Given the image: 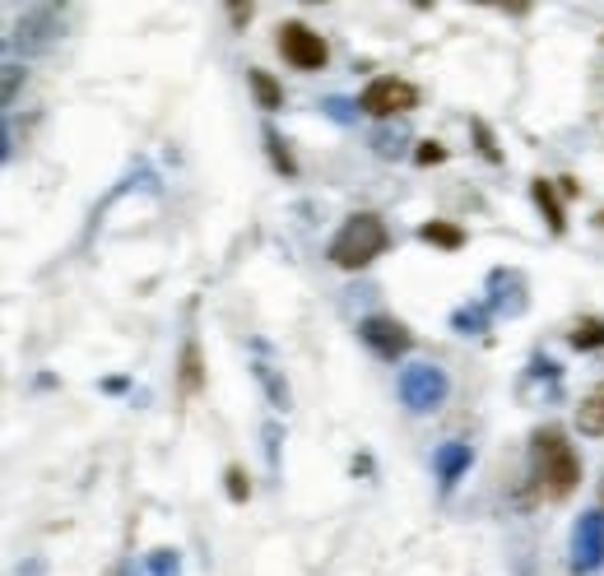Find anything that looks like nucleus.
Instances as JSON below:
<instances>
[{
	"label": "nucleus",
	"instance_id": "1",
	"mask_svg": "<svg viewBox=\"0 0 604 576\" xmlns=\"http://www.w3.org/2000/svg\"><path fill=\"white\" fill-rule=\"evenodd\" d=\"M530 460H534V483H540V493L549 502H563L576 493V483H581V456L572 451V441L563 433H534L530 441Z\"/></svg>",
	"mask_w": 604,
	"mask_h": 576
},
{
	"label": "nucleus",
	"instance_id": "2",
	"mask_svg": "<svg viewBox=\"0 0 604 576\" xmlns=\"http://www.w3.org/2000/svg\"><path fill=\"white\" fill-rule=\"evenodd\" d=\"M386 242H391V233H386L382 218H377V214H353L349 224L335 233L330 260L340 265V270H363L368 260H377L386 252Z\"/></svg>",
	"mask_w": 604,
	"mask_h": 576
},
{
	"label": "nucleus",
	"instance_id": "3",
	"mask_svg": "<svg viewBox=\"0 0 604 576\" xmlns=\"http://www.w3.org/2000/svg\"><path fill=\"white\" fill-rule=\"evenodd\" d=\"M395 391L400 401H405V409L414 414H433L446 405V395H452V382H446V372L437 363H405L395 376Z\"/></svg>",
	"mask_w": 604,
	"mask_h": 576
},
{
	"label": "nucleus",
	"instance_id": "4",
	"mask_svg": "<svg viewBox=\"0 0 604 576\" xmlns=\"http://www.w3.org/2000/svg\"><path fill=\"white\" fill-rule=\"evenodd\" d=\"M358 107H363L368 117H400V113H410V107H418V88L410 79L382 75L358 94Z\"/></svg>",
	"mask_w": 604,
	"mask_h": 576
},
{
	"label": "nucleus",
	"instance_id": "5",
	"mask_svg": "<svg viewBox=\"0 0 604 576\" xmlns=\"http://www.w3.org/2000/svg\"><path fill=\"white\" fill-rule=\"evenodd\" d=\"M279 56L294 65V71H326V61H330L321 33H311L307 24H284L279 29Z\"/></svg>",
	"mask_w": 604,
	"mask_h": 576
},
{
	"label": "nucleus",
	"instance_id": "6",
	"mask_svg": "<svg viewBox=\"0 0 604 576\" xmlns=\"http://www.w3.org/2000/svg\"><path fill=\"white\" fill-rule=\"evenodd\" d=\"M358 335H363V344L377 353V359H386V363H395L400 353L414 349V335L395 317H368L363 326H358Z\"/></svg>",
	"mask_w": 604,
	"mask_h": 576
},
{
	"label": "nucleus",
	"instance_id": "7",
	"mask_svg": "<svg viewBox=\"0 0 604 576\" xmlns=\"http://www.w3.org/2000/svg\"><path fill=\"white\" fill-rule=\"evenodd\" d=\"M604 563V516L586 512L572 525V567L576 572H595Z\"/></svg>",
	"mask_w": 604,
	"mask_h": 576
},
{
	"label": "nucleus",
	"instance_id": "8",
	"mask_svg": "<svg viewBox=\"0 0 604 576\" xmlns=\"http://www.w3.org/2000/svg\"><path fill=\"white\" fill-rule=\"evenodd\" d=\"M469 460H475L469 441H442V447L433 451V470L442 479V489H456V479L469 470Z\"/></svg>",
	"mask_w": 604,
	"mask_h": 576
},
{
	"label": "nucleus",
	"instance_id": "9",
	"mask_svg": "<svg viewBox=\"0 0 604 576\" xmlns=\"http://www.w3.org/2000/svg\"><path fill=\"white\" fill-rule=\"evenodd\" d=\"M576 428L586 433V437H604V382L581 401V409H576Z\"/></svg>",
	"mask_w": 604,
	"mask_h": 576
},
{
	"label": "nucleus",
	"instance_id": "10",
	"mask_svg": "<svg viewBox=\"0 0 604 576\" xmlns=\"http://www.w3.org/2000/svg\"><path fill=\"white\" fill-rule=\"evenodd\" d=\"M252 372H256V382L265 386V395H271V405H275V409H288V401H294V395H288L284 376H279L271 363H252Z\"/></svg>",
	"mask_w": 604,
	"mask_h": 576
},
{
	"label": "nucleus",
	"instance_id": "11",
	"mask_svg": "<svg viewBox=\"0 0 604 576\" xmlns=\"http://www.w3.org/2000/svg\"><path fill=\"white\" fill-rule=\"evenodd\" d=\"M530 191H534V205L544 210L549 228H553V233H563V228H568V218H563V205H558V195H553V182H544V177H540V182H534Z\"/></svg>",
	"mask_w": 604,
	"mask_h": 576
},
{
	"label": "nucleus",
	"instance_id": "12",
	"mask_svg": "<svg viewBox=\"0 0 604 576\" xmlns=\"http://www.w3.org/2000/svg\"><path fill=\"white\" fill-rule=\"evenodd\" d=\"M423 242H433V247H446V252H460L465 247V233L456 224H442V218H433V224H423L418 228Z\"/></svg>",
	"mask_w": 604,
	"mask_h": 576
},
{
	"label": "nucleus",
	"instance_id": "13",
	"mask_svg": "<svg viewBox=\"0 0 604 576\" xmlns=\"http://www.w3.org/2000/svg\"><path fill=\"white\" fill-rule=\"evenodd\" d=\"M261 140H265V153H271V163H275V172H284V177H294V172H298V163H294V153H288V145L279 140V130H275V126H265V130H261Z\"/></svg>",
	"mask_w": 604,
	"mask_h": 576
},
{
	"label": "nucleus",
	"instance_id": "14",
	"mask_svg": "<svg viewBox=\"0 0 604 576\" xmlns=\"http://www.w3.org/2000/svg\"><path fill=\"white\" fill-rule=\"evenodd\" d=\"M568 340H572V349H604V321L600 317H581Z\"/></svg>",
	"mask_w": 604,
	"mask_h": 576
},
{
	"label": "nucleus",
	"instance_id": "15",
	"mask_svg": "<svg viewBox=\"0 0 604 576\" xmlns=\"http://www.w3.org/2000/svg\"><path fill=\"white\" fill-rule=\"evenodd\" d=\"M247 79H252V94H256V103L265 107V113H275V107H284V94H279V84L265 75V71H247Z\"/></svg>",
	"mask_w": 604,
	"mask_h": 576
},
{
	"label": "nucleus",
	"instance_id": "16",
	"mask_svg": "<svg viewBox=\"0 0 604 576\" xmlns=\"http://www.w3.org/2000/svg\"><path fill=\"white\" fill-rule=\"evenodd\" d=\"M200 386H205V372H200V344L191 340V344L182 349V391L195 395Z\"/></svg>",
	"mask_w": 604,
	"mask_h": 576
},
{
	"label": "nucleus",
	"instance_id": "17",
	"mask_svg": "<svg viewBox=\"0 0 604 576\" xmlns=\"http://www.w3.org/2000/svg\"><path fill=\"white\" fill-rule=\"evenodd\" d=\"M149 576H182V553H177V548H153L149 553Z\"/></svg>",
	"mask_w": 604,
	"mask_h": 576
},
{
	"label": "nucleus",
	"instance_id": "18",
	"mask_svg": "<svg viewBox=\"0 0 604 576\" xmlns=\"http://www.w3.org/2000/svg\"><path fill=\"white\" fill-rule=\"evenodd\" d=\"M223 489H229V498H233V502H247V498H252L247 470H242V465H229V470H223Z\"/></svg>",
	"mask_w": 604,
	"mask_h": 576
},
{
	"label": "nucleus",
	"instance_id": "19",
	"mask_svg": "<svg viewBox=\"0 0 604 576\" xmlns=\"http://www.w3.org/2000/svg\"><path fill=\"white\" fill-rule=\"evenodd\" d=\"M456 330H465V335H479V330L488 326V307H460V312L452 317Z\"/></svg>",
	"mask_w": 604,
	"mask_h": 576
},
{
	"label": "nucleus",
	"instance_id": "20",
	"mask_svg": "<svg viewBox=\"0 0 604 576\" xmlns=\"http://www.w3.org/2000/svg\"><path fill=\"white\" fill-rule=\"evenodd\" d=\"M265 460H271V470L279 474V424H265Z\"/></svg>",
	"mask_w": 604,
	"mask_h": 576
},
{
	"label": "nucleus",
	"instance_id": "21",
	"mask_svg": "<svg viewBox=\"0 0 604 576\" xmlns=\"http://www.w3.org/2000/svg\"><path fill=\"white\" fill-rule=\"evenodd\" d=\"M442 159H446V149H442L437 140H428V145L418 149V163H442Z\"/></svg>",
	"mask_w": 604,
	"mask_h": 576
},
{
	"label": "nucleus",
	"instance_id": "22",
	"mask_svg": "<svg viewBox=\"0 0 604 576\" xmlns=\"http://www.w3.org/2000/svg\"><path fill=\"white\" fill-rule=\"evenodd\" d=\"M14 88H19V65H6V103H14Z\"/></svg>",
	"mask_w": 604,
	"mask_h": 576
},
{
	"label": "nucleus",
	"instance_id": "23",
	"mask_svg": "<svg viewBox=\"0 0 604 576\" xmlns=\"http://www.w3.org/2000/svg\"><path fill=\"white\" fill-rule=\"evenodd\" d=\"M229 19H233V24H247V19H252V6H233Z\"/></svg>",
	"mask_w": 604,
	"mask_h": 576
},
{
	"label": "nucleus",
	"instance_id": "24",
	"mask_svg": "<svg viewBox=\"0 0 604 576\" xmlns=\"http://www.w3.org/2000/svg\"><path fill=\"white\" fill-rule=\"evenodd\" d=\"M600 224H604V214H600Z\"/></svg>",
	"mask_w": 604,
	"mask_h": 576
}]
</instances>
